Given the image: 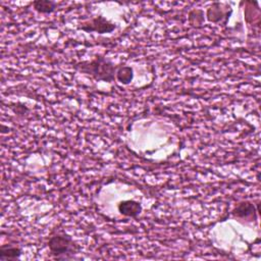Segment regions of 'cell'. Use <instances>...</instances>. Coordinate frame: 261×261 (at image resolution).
Segmentation results:
<instances>
[{
    "instance_id": "1",
    "label": "cell",
    "mask_w": 261,
    "mask_h": 261,
    "mask_svg": "<svg viewBox=\"0 0 261 261\" xmlns=\"http://www.w3.org/2000/svg\"><path fill=\"white\" fill-rule=\"evenodd\" d=\"M119 65L114 64L107 58L97 55L92 60L79 62L74 68L82 73L92 76L97 82L111 83L116 79V71Z\"/></svg>"
},
{
    "instance_id": "2",
    "label": "cell",
    "mask_w": 261,
    "mask_h": 261,
    "mask_svg": "<svg viewBox=\"0 0 261 261\" xmlns=\"http://www.w3.org/2000/svg\"><path fill=\"white\" fill-rule=\"evenodd\" d=\"M48 248L56 260H70L81 251V247L65 232H58L50 237Z\"/></svg>"
},
{
    "instance_id": "3",
    "label": "cell",
    "mask_w": 261,
    "mask_h": 261,
    "mask_svg": "<svg viewBox=\"0 0 261 261\" xmlns=\"http://www.w3.org/2000/svg\"><path fill=\"white\" fill-rule=\"evenodd\" d=\"M116 29V24L109 21L102 15H98L88 21L81 23L79 30H82L87 33L96 32L98 34H108L113 32Z\"/></svg>"
},
{
    "instance_id": "4",
    "label": "cell",
    "mask_w": 261,
    "mask_h": 261,
    "mask_svg": "<svg viewBox=\"0 0 261 261\" xmlns=\"http://www.w3.org/2000/svg\"><path fill=\"white\" fill-rule=\"evenodd\" d=\"M256 208L254 204L248 201L240 202L236 208L232 210V216L239 219L243 220H249L252 221L253 219H256Z\"/></svg>"
},
{
    "instance_id": "5",
    "label": "cell",
    "mask_w": 261,
    "mask_h": 261,
    "mask_svg": "<svg viewBox=\"0 0 261 261\" xmlns=\"http://www.w3.org/2000/svg\"><path fill=\"white\" fill-rule=\"evenodd\" d=\"M231 11L228 12L227 9H224L223 8V5L219 2H214L208 9H207V12H206V16H207V19L211 22H220V21H223L224 19V22L229 18V15H230Z\"/></svg>"
},
{
    "instance_id": "6",
    "label": "cell",
    "mask_w": 261,
    "mask_h": 261,
    "mask_svg": "<svg viewBox=\"0 0 261 261\" xmlns=\"http://www.w3.org/2000/svg\"><path fill=\"white\" fill-rule=\"evenodd\" d=\"M117 209L121 215L133 218L138 217L143 210L141 203L135 200H123L119 202Z\"/></svg>"
},
{
    "instance_id": "7",
    "label": "cell",
    "mask_w": 261,
    "mask_h": 261,
    "mask_svg": "<svg viewBox=\"0 0 261 261\" xmlns=\"http://www.w3.org/2000/svg\"><path fill=\"white\" fill-rule=\"evenodd\" d=\"M21 249L16 246L3 245L0 247V260L1 261H15L19 259Z\"/></svg>"
},
{
    "instance_id": "8",
    "label": "cell",
    "mask_w": 261,
    "mask_h": 261,
    "mask_svg": "<svg viewBox=\"0 0 261 261\" xmlns=\"http://www.w3.org/2000/svg\"><path fill=\"white\" fill-rule=\"evenodd\" d=\"M32 4L36 11L40 13H45V14L52 13L53 11H55L57 6V3L51 0H36Z\"/></svg>"
},
{
    "instance_id": "9",
    "label": "cell",
    "mask_w": 261,
    "mask_h": 261,
    "mask_svg": "<svg viewBox=\"0 0 261 261\" xmlns=\"http://www.w3.org/2000/svg\"><path fill=\"white\" fill-rule=\"evenodd\" d=\"M133 79H134L133 68L126 65H119L116 71V80L123 85H128L133 81Z\"/></svg>"
}]
</instances>
